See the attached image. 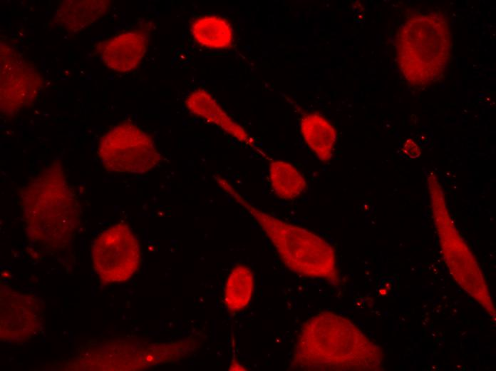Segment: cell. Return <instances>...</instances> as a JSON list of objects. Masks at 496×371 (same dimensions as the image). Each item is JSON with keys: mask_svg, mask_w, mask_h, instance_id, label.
Returning <instances> with one entry per match:
<instances>
[{"mask_svg": "<svg viewBox=\"0 0 496 371\" xmlns=\"http://www.w3.org/2000/svg\"><path fill=\"white\" fill-rule=\"evenodd\" d=\"M372 347L348 320L324 311L301 326L291 367L315 371L365 368L371 362Z\"/></svg>", "mask_w": 496, "mask_h": 371, "instance_id": "6da1fadb", "label": "cell"}, {"mask_svg": "<svg viewBox=\"0 0 496 371\" xmlns=\"http://www.w3.org/2000/svg\"><path fill=\"white\" fill-rule=\"evenodd\" d=\"M21 203L29 238L48 249L69 243L79 221L76 195L59 163H53L22 190Z\"/></svg>", "mask_w": 496, "mask_h": 371, "instance_id": "7a4b0ae2", "label": "cell"}, {"mask_svg": "<svg viewBox=\"0 0 496 371\" xmlns=\"http://www.w3.org/2000/svg\"><path fill=\"white\" fill-rule=\"evenodd\" d=\"M215 179L225 193L253 217L291 271L306 278L323 279L331 283L337 280L335 252L324 238L259 210L222 176H217Z\"/></svg>", "mask_w": 496, "mask_h": 371, "instance_id": "3957f363", "label": "cell"}, {"mask_svg": "<svg viewBox=\"0 0 496 371\" xmlns=\"http://www.w3.org/2000/svg\"><path fill=\"white\" fill-rule=\"evenodd\" d=\"M397 61L404 78L415 86L440 80L451 51L450 31L438 14H419L408 19L396 37Z\"/></svg>", "mask_w": 496, "mask_h": 371, "instance_id": "277c9868", "label": "cell"}, {"mask_svg": "<svg viewBox=\"0 0 496 371\" xmlns=\"http://www.w3.org/2000/svg\"><path fill=\"white\" fill-rule=\"evenodd\" d=\"M98 154L106 170L119 173H144L161 161L152 137L130 122L120 123L104 134Z\"/></svg>", "mask_w": 496, "mask_h": 371, "instance_id": "5b68a950", "label": "cell"}, {"mask_svg": "<svg viewBox=\"0 0 496 371\" xmlns=\"http://www.w3.org/2000/svg\"><path fill=\"white\" fill-rule=\"evenodd\" d=\"M93 268L102 282L121 283L130 279L141 261L139 241L124 223L115 224L95 239L91 251Z\"/></svg>", "mask_w": 496, "mask_h": 371, "instance_id": "8992f818", "label": "cell"}, {"mask_svg": "<svg viewBox=\"0 0 496 371\" xmlns=\"http://www.w3.org/2000/svg\"><path fill=\"white\" fill-rule=\"evenodd\" d=\"M42 85L34 68L9 46L1 44V111L17 112L35 101Z\"/></svg>", "mask_w": 496, "mask_h": 371, "instance_id": "52a82bcc", "label": "cell"}, {"mask_svg": "<svg viewBox=\"0 0 496 371\" xmlns=\"http://www.w3.org/2000/svg\"><path fill=\"white\" fill-rule=\"evenodd\" d=\"M37 301L16 292L1 295V337L21 340L36 335L41 315Z\"/></svg>", "mask_w": 496, "mask_h": 371, "instance_id": "ba28073f", "label": "cell"}, {"mask_svg": "<svg viewBox=\"0 0 496 371\" xmlns=\"http://www.w3.org/2000/svg\"><path fill=\"white\" fill-rule=\"evenodd\" d=\"M149 35L140 31H125L99 44L103 63L111 70L128 72L136 68L148 49Z\"/></svg>", "mask_w": 496, "mask_h": 371, "instance_id": "9c48e42d", "label": "cell"}, {"mask_svg": "<svg viewBox=\"0 0 496 371\" xmlns=\"http://www.w3.org/2000/svg\"><path fill=\"white\" fill-rule=\"evenodd\" d=\"M185 105L193 115L219 126L238 141L249 146H254V139L244 128L234 121L205 90L197 89L190 93Z\"/></svg>", "mask_w": 496, "mask_h": 371, "instance_id": "30bf717a", "label": "cell"}, {"mask_svg": "<svg viewBox=\"0 0 496 371\" xmlns=\"http://www.w3.org/2000/svg\"><path fill=\"white\" fill-rule=\"evenodd\" d=\"M299 128L305 143L316 158L321 162H329L337 140L334 126L321 114L311 112L302 115Z\"/></svg>", "mask_w": 496, "mask_h": 371, "instance_id": "8fae6325", "label": "cell"}, {"mask_svg": "<svg viewBox=\"0 0 496 371\" xmlns=\"http://www.w3.org/2000/svg\"><path fill=\"white\" fill-rule=\"evenodd\" d=\"M107 0H64L56 11L55 20L68 31L76 32L91 24L108 10Z\"/></svg>", "mask_w": 496, "mask_h": 371, "instance_id": "7c38bea8", "label": "cell"}, {"mask_svg": "<svg viewBox=\"0 0 496 371\" xmlns=\"http://www.w3.org/2000/svg\"><path fill=\"white\" fill-rule=\"evenodd\" d=\"M191 33L201 46L211 49H226L234 41L230 23L223 17L207 15L198 18L191 26Z\"/></svg>", "mask_w": 496, "mask_h": 371, "instance_id": "4fadbf2b", "label": "cell"}, {"mask_svg": "<svg viewBox=\"0 0 496 371\" xmlns=\"http://www.w3.org/2000/svg\"><path fill=\"white\" fill-rule=\"evenodd\" d=\"M269 180L274 193L283 200L296 198L308 187L301 172L291 163L281 160L269 163Z\"/></svg>", "mask_w": 496, "mask_h": 371, "instance_id": "5bb4252c", "label": "cell"}, {"mask_svg": "<svg viewBox=\"0 0 496 371\" xmlns=\"http://www.w3.org/2000/svg\"><path fill=\"white\" fill-rule=\"evenodd\" d=\"M254 288L252 270L244 265H237L230 271L224 291V303L227 310L234 313L244 310L249 303Z\"/></svg>", "mask_w": 496, "mask_h": 371, "instance_id": "9a60e30c", "label": "cell"}, {"mask_svg": "<svg viewBox=\"0 0 496 371\" xmlns=\"http://www.w3.org/2000/svg\"><path fill=\"white\" fill-rule=\"evenodd\" d=\"M229 370H245L244 367L241 365L239 362H232L230 366Z\"/></svg>", "mask_w": 496, "mask_h": 371, "instance_id": "2e32d148", "label": "cell"}]
</instances>
